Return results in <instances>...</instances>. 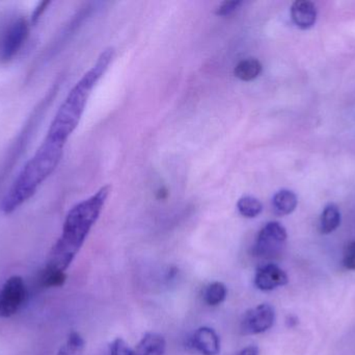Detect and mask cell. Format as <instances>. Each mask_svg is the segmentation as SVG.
<instances>
[{"label":"cell","instance_id":"cell-21","mask_svg":"<svg viewBox=\"0 0 355 355\" xmlns=\"http://www.w3.org/2000/svg\"><path fill=\"white\" fill-rule=\"evenodd\" d=\"M342 264L347 270L355 271V241L348 244L347 247L344 250Z\"/></svg>","mask_w":355,"mask_h":355},{"label":"cell","instance_id":"cell-11","mask_svg":"<svg viewBox=\"0 0 355 355\" xmlns=\"http://www.w3.org/2000/svg\"><path fill=\"white\" fill-rule=\"evenodd\" d=\"M166 350V339L159 333H149L139 342L135 355H164Z\"/></svg>","mask_w":355,"mask_h":355},{"label":"cell","instance_id":"cell-12","mask_svg":"<svg viewBox=\"0 0 355 355\" xmlns=\"http://www.w3.org/2000/svg\"><path fill=\"white\" fill-rule=\"evenodd\" d=\"M298 198L290 190H281L272 198V208L277 216H288L297 208Z\"/></svg>","mask_w":355,"mask_h":355},{"label":"cell","instance_id":"cell-19","mask_svg":"<svg viewBox=\"0 0 355 355\" xmlns=\"http://www.w3.org/2000/svg\"><path fill=\"white\" fill-rule=\"evenodd\" d=\"M242 1L240 0H231V1H223L217 6L215 10V15L220 17H227L233 14L241 6Z\"/></svg>","mask_w":355,"mask_h":355},{"label":"cell","instance_id":"cell-7","mask_svg":"<svg viewBox=\"0 0 355 355\" xmlns=\"http://www.w3.org/2000/svg\"><path fill=\"white\" fill-rule=\"evenodd\" d=\"M275 322V311L270 304H263L244 314L240 329L245 336L260 335L269 331Z\"/></svg>","mask_w":355,"mask_h":355},{"label":"cell","instance_id":"cell-2","mask_svg":"<svg viewBox=\"0 0 355 355\" xmlns=\"http://www.w3.org/2000/svg\"><path fill=\"white\" fill-rule=\"evenodd\" d=\"M114 58V47L106 48L101 52L94 66L77 81L58 108L45 139L64 147L80 122L92 91L107 71Z\"/></svg>","mask_w":355,"mask_h":355},{"label":"cell","instance_id":"cell-5","mask_svg":"<svg viewBox=\"0 0 355 355\" xmlns=\"http://www.w3.org/2000/svg\"><path fill=\"white\" fill-rule=\"evenodd\" d=\"M287 231L281 223H267L257 237L252 254L260 258H273L281 254L287 242Z\"/></svg>","mask_w":355,"mask_h":355},{"label":"cell","instance_id":"cell-3","mask_svg":"<svg viewBox=\"0 0 355 355\" xmlns=\"http://www.w3.org/2000/svg\"><path fill=\"white\" fill-rule=\"evenodd\" d=\"M64 148L49 140H44L35 156L25 164L4 195L0 204V210L4 215L12 214L35 195L40 185L60 164Z\"/></svg>","mask_w":355,"mask_h":355},{"label":"cell","instance_id":"cell-22","mask_svg":"<svg viewBox=\"0 0 355 355\" xmlns=\"http://www.w3.org/2000/svg\"><path fill=\"white\" fill-rule=\"evenodd\" d=\"M49 1L40 2V3L37 4V8H35L33 15H31V23L37 22V20H39L40 17H41L42 15H43V13L45 12L46 8H47V6H49Z\"/></svg>","mask_w":355,"mask_h":355},{"label":"cell","instance_id":"cell-4","mask_svg":"<svg viewBox=\"0 0 355 355\" xmlns=\"http://www.w3.org/2000/svg\"><path fill=\"white\" fill-rule=\"evenodd\" d=\"M31 23L25 17L8 22L0 33V62H10L20 51L29 35Z\"/></svg>","mask_w":355,"mask_h":355},{"label":"cell","instance_id":"cell-17","mask_svg":"<svg viewBox=\"0 0 355 355\" xmlns=\"http://www.w3.org/2000/svg\"><path fill=\"white\" fill-rule=\"evenodd\" d=\"M85 342L80 333L72 331L56 355H83Z\"/></svg>","mask_w":355,"mask_h":355},{"label":"cell","instance_id":"cell-6","mask_svg":"<svg viewBox=\"0 0 355 355\" xmlns=\"http://www.w3.org/2000/svg\"><path fill=\"white\" fill-rule=\"evenodd\" d=\"M26 288L22 277L12 276L0 290V317L8 318L16 314L24 304Z\"/></svg>","mask_w":355,"mask_h":355},{"label":"cell","instance_id":"cell-8","mask_svg":"<svg viewBox=\"0 0 355 355\" xmlns=\"http://www.w3.org/2000/svg\"><path fill=\"white\" fill-rule=\"evenodd\" d=\"M288 283H289V277L287 273L272 263L261 266L257 270L254 279L257 289L264 292L272 291L277 288L284 287Z\"/></svg>","mask_w":355,"mask_h":355},{"label":"cell","instance_id":"cell-20","mask_svg":"<svg viewBox=\"0 0 355 355\" xmlns=\"http://www.w3.org/2000/svg\"><path fill=\"white\" fill-rule=\"evenodd\" d=\"M110 355H135V350L124 340L118 338L110 344Z\"/></svg>","mask_w":355,"mask_h":355},{"label":"cell","instance_id":"cell-10","mask_svg":"<svg viewBox=\"0 0 355 355\" xmlns=\"http://www.w3.org/2000/svg\"><path fill=\"white\" fill-rule=\"evenodd\" d=\"M291 18L300 29L314 26L317 21V8L310 0H297L291 6Z\"/></svg>","mask_w":355,"mask_h":355},{"label":"cell","instance_id":"cell-1","mask_svg":"<svg viewBox=\"0 0 355 355\" xmlns=\"http://www.w3.org/2000/svg\"><path fill=\"white\" fill-rule=\"evenodd\" d=\"M112 189L110 185H104L71 208L64 219L62 235L50 250L46 267L62 272L69 268L99 219Z\"/></svg>","mask_w":355,"mask_h":355},{"label":"cell","instance_id":"cell-16","mask_svg":"<svg viewBox=\"0 0 355 355\" xmlns=\"http://www.w3.org/2000/svg\"><path fill=\"white\" fill-rule=\"evenodd\" d=\"M227 295V289L225 283L214 281L207 286L204 291V300L208 306H217L225 302Z\"/></svg>","mask_w":355,"mask_h":355},{"label":"cell","instance_id":"cell-9","mask_svg":"<svg viewBox=\"0 0 355 355\" xmlns=\"http://www.w3.org/2000/svg\"><path fill=\"white\" fill-rule=\"evenodd\" d=\"M190 346L200 354L217 355L220 352V339L214 329L202 327L194 331Z\"/></svg>","mask_w":355,"mask_h":355},{"label":"cell","instance_id":"cell-18","mask_svg":"<svg viewBox=\"0 0 355 355\" xmlns=\"http://www.w3.org/2000/svg\"><path fill=\"white\" fill-rule=\"evenodd\" d=\"M66 279V273L49 267H46L41 276L42 286L45 288L62 287Z\"/></svg>","mask_w":355,"mask_h":355},{"label":"cell","instance_id":"cell-13","mask_svg":"<svg viewBox=\"0 0 355 355\" xmlns=\"http://www.w3.org/2000/svg\"><path fill=\"white\" fill-rule=\"evenodd\" d=\"M262 63L257 58H248L240 60L234 69V75L242 81H252L262 73Z\"/></svg>","mask_w":355,"mask_h":355},{"label":"cell","instance_id":"cell-15","mask_svg":"<svg viewBox=\"0 0 355 355\" xmlns=\"http://www.w3.org/2000/svg\"><path fill=\"white\" fill-rule=\"evenodd\" d=\"M237 210L244 218L252 219L262 213L263 204L258 198L243 196L237 202Z\"/></svg>","mask_w":355,"mask_h":355},{"label":"cell","instance_id":"cell-23","mask_svg":"<svg viewBox=\"0 0 355 355\" xmlns=\"http://www.w3.org/2000/svg\"><path fill=\"white\" fill-rule=\"evenodd\" d=\"M237 355H259V348L257 346H248Z\"/></svg>","mask_w":355,"mask_h":355},{"label":"cell","instance_id":"cell-14","mask_svg":"<svg viewBox=\"0 0 355 355\" xmlns=\"http://www.w3.org/2000/svg\"><path fill=\"white\" fill-rule=\"evenodd\" d=\"M341 224V212L336 204L325 206L320 218V231L323 235H329L337 231Z\"/></svg>","mask_w":355,"mask_h":355}]
</instances>
